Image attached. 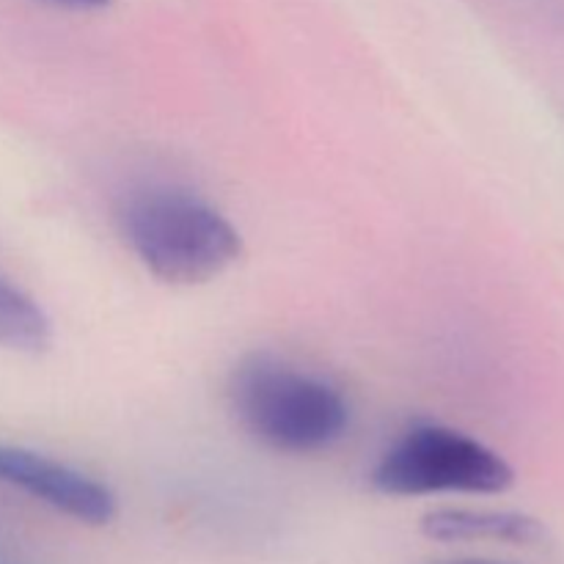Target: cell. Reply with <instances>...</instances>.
Masks as SVG:
<instances>
[{
    "instance_id": "obj_4",
    "label": "cell",
    "mask_w": 564,
    "mask_h": 564,
    "mask_svg": "<svg viewBox=\"0 0 564 564\" xmlns=\"http://www.w3.org/2000/svg\"><path fill=\"white\" fill-rule=\"evenodd\" d=\"M0 482L86 527H108L119 512L108 485L22 446L0 444Z\"/></svg>"
},
{
    "instance_id": "obj_5",
    "label": "cell",
    "mask_w": 564,
    "mask_h": 564,
    "mask_svg": "<svg viewBox=\"0 0 564 564\" xmlns=\"http://www.w3.org/2000/svg\"><path fill=\"white\" fill-rule=\"evenodd\" d=\"M424 538L438 543L532 545L545 538L538 518L512 510H435L422 521Z\"/></svg>"
},
{
    "instance_id": "obj_6",
    "label": "cell",
    "mask_w": 564,
    "mask_h": 564,
    "mask_svg": "<svg viewBox=\"0 0 564 564\" xmlns=\"http://www.w3.org/2000/svg\"><path fill=\"white\" fill-rule=\"evenodd\" d=\"M53 341L47 314L20 286L0 275V347L11 352L36 356Z\"/></svg>"
},
{
    "instance_id": "obj_9",
    "label": "cell",
    "mask_w": 564,
    "mask_h": 564,
    "mask_svg": "<svg viewBox=\"0 0 564 564\" xmlns=\"http://www.w3.org/2000/svg\"><path fill=\"white\" fill-rule=\"evenodd\" d=\"M449 564H501V562H479V560H468V562H449Z\"/></svg>"
},
{
    "instance_id": "obj_7",
    "label": "cell",
    "mask_w": 564,
    "mask_h": 564,
    "mask_svg": "<svg viewBox=\"0 0 564 564\" xmlns=\"http://www.w3.org/2000/svg\"><path fill=\"white\" fill-rule=\"evenodd\" d=\"M55 3H66V6H80V9H99L108 0H55Z\"/></svg>"
},
{
    "instance_id": "obj_3",
    "label": "cell",
    "mask_w": 564,
    "mask_h": 564,
    "mask_svg": "<svg viewBox=\"0 0 564 564\" xmlns=\"http://www.w3.org/2000/svg\"><path fill=\"white\" fill-rule=\"evenodd\" d=\"M512 482L516 471L499 452L441 424L411 427L372 468V488L383 496H494Z\"/></svg>"
},
{
    "instance_id": "obj_2",
    "label": "cell",
    "mask_w": 564,
    "mask_h": 564,
    "mask_svg": "<svg viewBox=\"0 0 564 564\" xmlns=\"http://www.w3.org/2000/svg\"><path fill=\"white\" fill-rule=\"evenodd\" d=\"M121 226L143 268L165 284L213 281L242 253L240 231L226 215L176 187H149L130 196Z\"/></svg>"
},
{
    "instance_id": "obj_1",
    "label": "cell",
    "mask_w": 564,
    "mask_h": 564,
    "mask_svg": "<svg viewBox=\"0 0 564 564\" xmlns=\"http://www.w3.org/2000/svg\"><path fill=\"white\" fill-rule=\"evenodd\" d=\"M229 400L259 444L286 455L330 449L350 427V405L334 383L264 352L231 372Z\"/></svg>"
},
{
    "instance_id": "obj_8",
    "label": "cell",
    "mask_w": 564,
    "mask_h": 564,
    "mask_svg": "<svg viewBox=\"0 0 564 564\" xmlns=\"http://www.w3.org/2000/svg\"><path fill=\"white\" fill-rule=\"evenodd\" d=\"M0 564H31V562H25L20 554H14V551H9L0 545Z\"/></svg>"
}]
</instances>
